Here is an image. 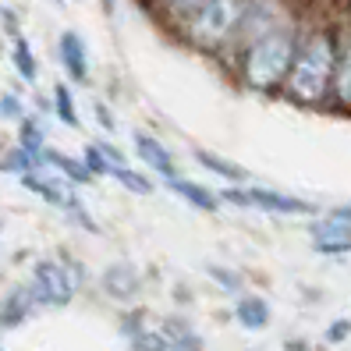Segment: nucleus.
Returning <instances> with one entry per match:
<instances>
[{
	"label": "nucleus",
	"mask_w": 351,
	"mask_h": 351,
	"mask_svg": "<svg viewBox=\"0 0 351 351\" xmlns=\"http://www.w3.org/2000/svg\"><path fill=\"white\" fill-rule=\"evenodd\" d=\"M337 71V22H316L302 29L291 75L284 82V96L298 107H326L334 99Z\"/></svg>",
	"instance_id": "obj_1"
},
{
	"label": "nucleus",
	"mask_w": 351,
	"mask_h": 351,
	"mask_svg": "<svg viewBox=\"0 0 351 351\" xmlns=\"http://www.w3.org/2000/svg\"><path fill=\"white\" fill-rule=\"evenodd\" d=\"M298 39H302V25L287 22L274 32H266L252 43H245L234 60H238V82L252 93H280L287 75H291L295 53H298Z\"/></svg>",
	"instance_id": "obj_2"
},
{
	"label": "nucleus",
	"mask_w": 351,
	"mask_h": 351,
	"mask_svg": "<svg viewBox=\"0 0 351 351\" xmlns=\"http://www.w3.org/2000/svg\"><path fill=\"white\" fill-rule=\"evenodd\" d=\"M249 0H210L202 4L195 14H189L184 22H178V36L189 47L202 50V53H231L238 43V29Z\"/></svg>",
	"instance_id": "obj_3"
},
{
	"label": "nucleus",
	"mask_w": 351,
	"mask_h": 351,
	"mask_svg": "<svg viewBox=\"0 0 351 351\" xmlns=\"http://www.w3.org/2000/svg\"><path fill=\"white\" fill-rule=\"evenodd\" d=\"M82 284V270H75L71 263H57V259H39L32 266V295L39 305H50V308H60L68 305Z\"/></svg>",
	"instance_id": "obj_4"
},
{
	"label": "nucleus",
	"mask_w": 351,
	"mask_h": 351,
	"mask_svg": "<svg viewBox=\"0 0 351 351\" xmlns=\"http://www.w3.org/2000/svg\"><path fill=\"white\" fill-rule=\"evenodd\" d=\"M287 22H298L291 14V8L284 4V0H249V8H245V18H241V29H238V43L231 53H238L245 43H252V39L274 32Z\"/></svg>",
	"instance_id": "obj_5"
},
{
	"label": "nucleus",
	"mask_w": 351,
	"mask_h": 351,
	"mask_svg": "<svg viewBox=\"0 0 351 351\" xmlns=\"http://www.w3.org/2000/svg\"><path fill=\"white\" fill-rule=\"evenodd\" d=\"M249 202H252V210L277 213V217H319L316 202L277 192V189H263V184H249Z\"/></svg>",
	"instance_id": "obj_6"
},
{
	"label": "nucleus",
	"mask_w": 351,
	"mask_h": 351,
	"mask_svg": "<svg viewBox=\"0 0 351 351\" xmlns=\"http://www.w3.org/2000/svg\"><path fill=\"white\" fill-rule=\"evenodd\" d=\"M308 234H313V249L319 256H348L351 252V223L334 213H323L308 227Z\"/></svg>",
	"instance_id": "obj_7"
},
{
	"label": "nucleus",
	"mask_w": 351,
	"mask_h": 351,
	"mask_svg": "<svg viewBox=\"0 0 351 351\" xmlns=\"http://www.w3.org/2000/svg\"><path fill=\"white\" fill-rule=\"evenodd\" d=\"M132 142H135V156L142 160V167H146L149 174H156V178H163V181L178 178L174 153H171L167 146H163V142H160L156 135H149V132H135V135H132Z\"/></svg>",
	"instance_id": "obj_8"
},
{
	"label": "nucleus",
	"mask_w": 351,
	"mask_h": 351,
	"mask_svg": "<svg viewBox=\"0 0 351 351\" xmlns=\"http://www.w3.org/2000/svg\"><path fill=\"white\" fill-rule=\"evenodd\" d=\"M334 103L351 114V18L337 22V71H334Z\"/></svg>",
	"instance_id": "obj_9"
},
{
	"label": "nucleus",
	"mask_w": 351,
	"mask_h": 351,
	"mask_svg": "<svg viewBox=\"0 0 351 351\" xmlns=\"http://www.w3.org/2000/svg\"><path fill=\"white\" fill-rule=\"evenodd\" d=\"M57 60H60V68H64L68 82H86L89 78V47H86V39H82V32H75V29L60 32Z\"/></svg>",
	"instance_id": "obj_10"
},
{
	"label": "nucleus",
	"mask_w": 351,
	"mask_h": 351,
	"mask_svg": "<svg viewBox=\"0 0 351 351\" xmlns=\"http://www.w3.org/2000/svg\"><path fill=\"white\" fill-rule=\"evenodd\" d=\"M36 305H39V302H36V295H32V287H29V284L11 287V291L4 295V302H0V330L25 323V319L36 313Z\"/></svg>",
	"instance_id": "obj_11"
},
{
	"label": "nucleus",
	"mask_w": 351,
	"mask_h": 351,
	"mask_svg": "<svg viewBox=\"0 0 351 351\" xmlns=\"http://www.w3.org/2000/svg\"><path fill=\"white\" fill-rule=\"evenodd\" d=\"M103 291L117 302H132L142 291V277L132 263H114L107 274H103Z\"/></svg>",
	"instance_id": "obj_12"
},
{
	"label": "nucleus",
	"mask_w": 351,
	"mask_h": 351,
	"mask_svg": "<svg viewBox=\"0 0 351 351\" xmlns=\"http://www.w3.org/2000/svg\"><path fill=\"white\" fill-rule=\"evenodd\" d=\"M43 171L60 174L64 181H71L75 189H82V184H93V181H96V174L86 167V160L64 156V153H57V149H50V146H47V153H43Z\"/></svg>",
	"instance_id": "obj_13"
},
{
	"label": "nucleus",
	"mask_w": 351,
	"mask_h": 351,
	"mask_svg": "<svg viewBox=\"0 0 351 351\" xmlns=\"http://www.w3.org/2000/svg\"><path fill=\"white\" fill-rule=\"evenodd\" d=\"M167 189H171L174 195H181V199L189 202V206L202 210V213H217L220 206H223L220 192L206 189V184H199V181H189V178H171V181H167Z\"/></svg>",
	"instance_id": "obj_14"
},
{
	"label": "nucleus",
	"mask_w": 351,
	"mask_h": 351,
	"mask_svg": "<svg viewBox=\"0 0 351 351\" xmlns=\"http://www.w3.org/2000/svg\"><path fill=\"white\" fill-rule=\"evenodd\" d=\"M192 156H195V163H199L202 171H210V174L223 178L227 184H245V181H249V171H245V167H238L234 160L220 156V153H210V149H195Z\"/></svg>",
	"instance_id": "obj_15"
},
{
	"label": "nucleus",
	"mask_w": 351,
	"mask_h": 351,
	"mask_svg": "<svg viewBox=\"0 0 351 351\" xmlns=\"http://www.w3.org/2000/svg\"><path fill=\"white\" fill-rule=\"evenodd\" d=\"M11 68L18 71V78H22V82H29V86H36V82H39V60H36V53H32L25 36H14L11 39Z\"/></svg>",
	"instance_id": "obj_16"
},
{
	"label": "nucleus",
	"mask_w": 351,
	"mask_h": 351,
	"mask_svg": "<svg viewBox=\"0 0 351 351\" xmlns=\"http://www.w3.org/2000/svg\"><path fill=\"white\" fill-rule=\"evenodd\" d=\"M234 319L245 330H263L266 323H270V305H266V298H259V295H245L234 305Z\"/></svg>",
	"instance_id": "obj_17"
},
{
	"label": "nucleus",
	"mask_w": 351,
	"mask_h": 351,
	"mask_svg": "<svg viewBox=\"0 0 351 351\" xmlns=\"http://www.w3.org/2000/svg\"><path fill=\"white\" fill-rule=\"evenodd\" d=\"M53 114H57V121H60L64 128H71V132L82 128L78 107H75V96H71V86H68V82H57V86H53Z\"/></svg>",
	"instance_id": "obj_18"
},
{
	"label": "nucleus",
	"mask_w": 351,
	"mask_h": 351,
	"mask_svg": "<svg viewBox=\"0 0 351 351\" xmlns=\"http://www.w3.org/2000/svg\"><path fill=\"white\" fill-rule=\"evenodd\" d=\"M18 146L36 149V153L47 149V125L36 114H25L22 121H18Z\"/></svg>",
	"instance_id": "obj_19"
},
{
	"label": "nucleus",
	"mask_w": 351,
	"mask_h": 351,
	"mask_svg": "<svg viewBox=\"0 0 351 351\" xmlns=\"http://www.w3.org/2000/svg\"><path fill=\"white\" fill-rule=\"evenodd\" d=\"M110 178L121 184V189H128V192H135V195H149V192H153V178L142 174V171H135V167H128V163L114 167Z\"/></svg>",
	"instance_id": "obj_20"
},
{
	"label": "nucleus",
	"mask_w": 351,
	"mask_h": 351,
	"mask_svg": "<svg viewBox=\"0 0 351 351\" xmlns=\"http://www.w3.org/2000/svg\"><path fill=\"white\" fill-rule=\"evenodd\" d=\"M202 4H210V0H153V8L167 18L171 25H178V22H184L189 14H195Z\"/></svg>",
	"instance_id": "obj_21"
},
{
	"label": "nucleus",
	"mask_w": 351,
	"mask_h": 351,
	"mask_svg": "<svg viewBox=\"0 0 351 351\" xmlns=\"http://www.w3.org/2000/svg\"><path fill=\"white\" fill-rule=\"evenodd\" d=\"M132 348H135V351H174L171 337L160 334V330H149V326L142 330V334L132 337Z\"/></svg>",
	"instance_id": "obj_22"
},
{
	"label": "nucleus",
	"mask_w": 351,
	"mask_h": 351,
	"mask_svg": "<svg viewBox=\"0 0 351 351\" xmlns=\"http://www.w3.org/2000/svg\"><path fill=\"white\" fill-rule=\"evenodd\" d=\"M82 160H86V167H89L96 178H110V160H107V153H103L96 142H89V146L82 149Z\"/></svg>",
	"instance_id": "obj_23"
},
{
	"label": "nucleus",
	"mask_w": 351,
	"mask_h": 351,
	"mask_svg": "<svg viewBox=\"0 0 351 351\" xmlns=\"http://www.w3.org/2000/svg\"><path fill=\"white\" fill-rule=\"evenodd\" d=\"M25 114H29L25 110V99L18 96V93H4V96H0V121H14V125H18Z\"/></svg>",
	"instance_id": "obj_24"
},
{
	"label": "nucleus",
	"mask_w": 351,
	"mask_h": 351,
	"mask_svg": "<svg viewBox=\"0 0 351 351\" xmlns=\"http://www.w3.org/2000/svg\"><path fill=\"white\" fill-rule=\"evenodd\" d=\"M348 334H351V319H337L334 326L326 330V341H330V344H341Z\"/></svg>",
	"instance_id": "obj_25"
},
{
	"label": "nucleus",
	"mask_w": 351,
	"mask_h": 351,
	"mask_svg": "<svg viewBox=\"0 0 351 351\" xmlns=\"http://www.w3.org/2000/svg\"><path fill=\"white\" fill-rule=\"evenodd\" d=\"M210 274H213V277H217V280H220V284L227 287V291H238V277H231V274H223V270H220V266H213V270H210Z\"/></svg>",
	"instance_id": "obj_26"
},
{
	"label": "nucleus",
	"mask_w": 351,
	"mask_h": 351,
	"mask_svg": "<svg viewBox=\"0 0 351 351\" xmlns=\"http://www.w3.org/2000/svg\"><path fill=\"white\" fill-rule=\"evenodd\" d=\"M96 114H99V125L107 128V132H114V117H110V110L103 107V103H99V107H96Z\"/></svg>",
	"instance_id": "obj_27"
},
{
	"label": "nucleus",
	"mask_w": 351,
	"mask_h": 351,
	"mask_svg": "<svg viewBox=\"0 0 351 351\" xmlns=\"http://www.w3.org/2000/svg\"><path fill=\"white\" fill-rule=\"evenodd\" d=\"M330 213H334V217H341V220H348V223H351V202H348V206H334V210H330Z\"/></svg>",
	"instance_id": "obj_28"
},
{
	"label": "nucleus",
	"mask_w": 351,
	"mask_h": 351,
	"mask_svg": "<svg viewBox=\"0 0 351 351\" xmlns=\"http://www.w3.org/2000/svg\"><path fill=\"white\" fill-rule=\"evenodd\" d=\"M99 4H103V11H114V0H99Z\"/></svg>",
	"instance_id": "obj_29"
},
{
	"label": "nucleus",
	"mask_w": 351,
	"mask_h": 351,
	"mask_svg": "<svg viewBox=\"0 0 351 351\" xmlns=\"http://www.w3.org/2000/svg\"><path fill=\"white\" fill-rule=\"evenodd\" d=\"M0 351H4V348H0Z\"/></svg>",
	"instance_id": "obj_30"
}]
</instances>
